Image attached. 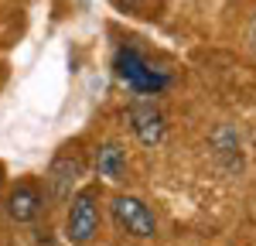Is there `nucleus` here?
Here are the masks:
<instances>
[{"instance_id":"obj_1","label":"nucleus","mask_w":256,"mask_h":246,"mask_svg":"<svg viewBox=\"0 0 256 246\" xmlns=\"http://www.w3.org/2000/svg\"><path fill=\"white\" fill-rule=\"evenodd\" d=\"M116 76L126 82V89H134L137 96H158L160 89L171 86V76L150 68V62L144 58L137 48H120L116 52Z\"/></svg>"},{"instance_id":"obj_2","label":"nucleus","mask_w":256,"mask_h":246,"mask_svg":"<svg viewBox=\"0 0 256 246\" xmlns=\"http://www.w3.org/2000/svg\"><path fill=\"white\" fill-rule=\"evenodd\" d=\"M99 232V192L96 188H82L68 205V219H65V240L72 246H89Z\"/></svg>"},{"instance_id":"obj_3","label":"nucleus","mask_w":256,"mask_h":246,"mask_svg":"<svg viewBox=\"0 0 256 246\" xmlns=\"http://www.w3.org/2000/svg\"><path fill=\"white\" fill-rule=\"evenodd\" d=\"M110 216H113V222H116L123 232H130V236L147 240V236L158 232V219H154L150 205L134 198V195H116V198L110 202Z\"/></svg>"},{"instance_id":"obj_4","label":"nucleus","mask_w":256,"mask_h":246,"mask_svg":"<svg viewBox=\"0 0 256 246\" xmlns=\"http://www.w3.org/2000/svg\"><path fill=\"white\" fill-rule=\"evenodd\" d=\"M126 120H130V126H134L137 140L147 144V147H158V144L164 140V134H168L164 113L154 106V100H134L130 110H126Z\"/></svg>"},{"instance_id":"obj_5","label":"nucleus","mask_w":256,"mask_h":246,"mask_svg":"<svg viewBox=\"0 0 256 246\" xmlns=\"http://www.w3.org/2000/svg\"><path fill=\"white\" fill-rule=\"evenodd\" d=\"M79 178H82V158L72 150V147H65L58 158L52 161L44 182H48V192H52L55 202H68V198H72V188H76Z\"/></svg>"},{"instance_id":"obj_6","label":"nucleus","mask_w":256,"mask_h":246,"mask_svg":"<svg viewBox=\"0 0 256 246\" xmlns=\"http://www.w3.org/2000/svg\"><path fill=\"white\" fill-rule=\"evenodd\" d=\"M41 192L34 182H20L10 195H7V216L10 222H34L41 216Z\"/></svg>"},{"instance_id":"obj_7","label":"nucleus","mask_w":256,"mask_h":246,"mask_svg":"<svg viewBox=\"0 0 256 246\" xmlns=\"http://www.w3.org/2000/svg\"><path fill=\"white\" fill-rule=\"evenodd\" d=\"M123 164H126V150L120 147L116 140L102 144L96 150V171L102 178H110V182H120V174H123Z\"/></svg>"},{"instance_id":"obj_8","label":"nucleus","mask_w":256,"mask_h":246,"mask_svg":"<svg viewBox=\"0 0 256 246\" xmlns=\"http://www.w3.org/2000/svg\"><path fill=\"white\" fill-rule=\"evenodd\" d=\"M0 192H4V164H0Z\"/></svg>"},{"instance_id":"obj_9","label":"nucleus","mask_w":256,"mask_h":246,"mask_svg":"<svg viewBox=\"0 0 256 246\" xmlns=\"http://www.w3.org/2000/svg\"><path fill=\"white\" fill-rule=\"evenodd\" d=\"M253 44H256V18H253Z\"/></svg>"},{"instance_id":"obj_10","label":"nucleus","mask_w":256,"mask_h":246,"mask_svg":"<svg viewBox=\"0 0 256 246\" xmlns=\"http://www.w3.org/2000/svg\"><path fill=\"white\" fill-rule=\"evenodd\" d=\"M126 4H137V0H126Z\"/></svg>"}]
</instances>
